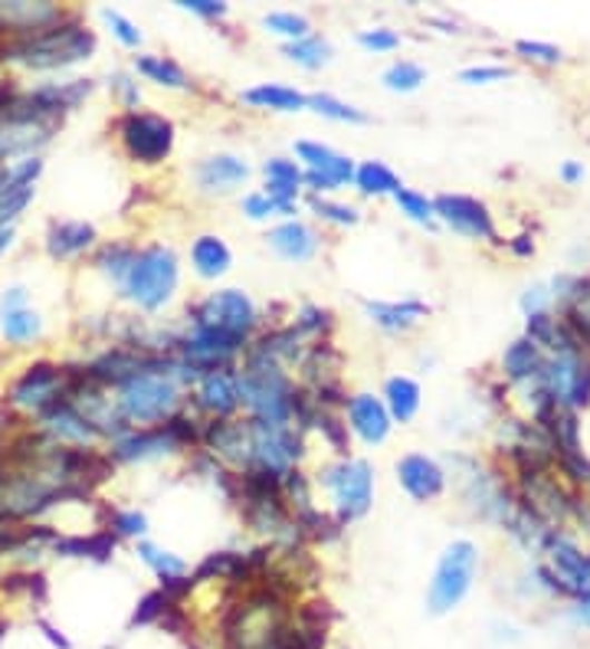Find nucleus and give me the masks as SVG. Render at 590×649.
<instances>
[{
  "mask_svg": "<svg viewBox=\"0 0 590 649\" xmlns=\"http://www.w3.org/2000/svg\"><path fill=\"white\" fill-rule=\"evenodd\" d=\"M590 404V361H581L578 367V377H574V387H571V397H568V407H588Z\"/></svg>",
  "mask_w": 590,
  "mask_h": 649,
  "instance_id": "obj_52",
  "label": "nucleus"
},
{
  "mask_svg": "<svg viewBox=\"0 0 590 649\" xmlns=\"http://www.w3.org/2000/svg\"><path fill=\"white\" fill-rule=\"evenodd\" d=\"M312 210L338 227H354L357 224V210L348 204H332V200H322V197H312Z\"/></svg>",
  "mask_w": 590,
  "mask_h": 649,
  "instance_id": "obj_45",
  "label": "nucleus"
},
{
  "mask_svg": "<svg viewBox=\"0 0 590 649\" xmlns=\"http://www.w3.org/2000/svg\"><path fill=\"white\" fill-rule=\"evenodd\" d=\"M180 10H190V13H197V17H224L227 13V3H217V0H180L177 3Z\"/></svg>",
  "mask_w": 590,
  "mask_h": 649,
  "instance_id": "obj_54",
  "label": "nucleus"
},
{
  "mask_svg": "<svg viewBox=\"0 0 590 649\" xmlns=\"http://www.w3.org/2000/svg\"><path fill=\"white\" fill-rule=\"evenodd\" d=\"M364 312L384 332H407L426 315V305L416 302V298H404V302H364Z\"/></svg>",
  "mask_w": 590,
  "mask_h": 649,
  "instance_id": "obj_25",
  "label": "nucleus"
},
{
  "mask_svg": "<svg viewBox=\"0 0 590 649\" xmlns=\"http://www.w3.org/2000/svg\"><path fill=\"white\" fill-rule=\"evenodd\" d=\"M397 482L404 485V492L416 499V502H430L440 499L446 489V472L436 460L423 456V453H411L397 463Z\"/></svg>",
  "mask_w": 590,
  "mask_h": 649,
  "instance_id": "obj_19",
  "label": "nucleus"
},
{
  "mask_svg": "<svg viewBox=\"0 0 590 649\" xmlns=\"http://www.w3.org/2000/svg\"><path fill=\"white\" fill-rule=\"evenodd\" d=\"M249 165L236 155H210L197 165V184L207 194H230L239 184H246Z\"/></svg>",
  "mask_w": 590,
  "mask_h": 649,
  "instance_id": "obj_22",
  "label": "nucleus"
},
{
  "mask_svg": "<svg viewBox=\"0 0 590 649\" xmlns=\"http://www.w3.org/2000/svg\"><path fill=\"white\" fill-rule=\"evenodd\" d=\"M200 443L224 463H230L236 470H249L253 466V433H249V420H210L204 426Z\"/></svg>",
  "mask_w": 590,
  "mask_h": 649,
  "instance_id": "obj_15",
  "label": "nucleus"
},
{
  "mask_svg": "<svg viewBox=\"0 0 590 649\" xmlns=\"http://www.w3.org/2000/svg\"><path fill=\"white\" fill-rule=\"evenodd\" d=\"M433 210H436V220H443L456 234L470 236V239H495L492 214L475 197H466V194H440V197H433Z\"/></svg>",
  "mask_w": 590,
  "mask_h": 649,
  "instance_id": "obj_13",
  "label": "nucleus"
},
{
  "mask_svg": "<svg viewBox=\"0 0 590 649\" xmlns=\"http://www.w3.org/2000/svg\"><path fill=\"white\" fill-rule=\"evenodd\" d=\"M190 263L200 279H220L234 266V253L220 236H197L190 246Z\"/></svg>",
  "mask_w": 590,
  "mask_h": 649,
  "instance_id": "obj_26",
  "label": "nucleus"
},
{
  "mask_svg": "<svg viewBox=\"0 0 590 649\" xmlns=\"http://www.w3.org/2000/svg\"><path fill=\"white\" fill-rule=\"evenodd\" d=\"M243 214L246 217H253V220H266V217H293L295 207H286V204H279V200H273L269 194H246L243 197Z\"/></svg>",
  "mask_w": 590,
  "mask_h": 649,
  "instance_id": "obj_40",
  "label": "nucleus"
},
{
  "mask_svg": "<svg viewBox=\"0 0 590 649\" xmlns=\"http://www.w3.org/2000/svg\"><path fill=\"white\" fill-rule=\"evenodd\" d=\"M548 302H551V293H544L541 286H534V289H529V295L522 298V308H525L529 315H534V312H548Z\"/></svg>",
  "mask_w": 590,
  "mask_h": 649,
  "instance_id": "obj_55",
  "label": "nucleus"
},
{
  "mask_svg": "<svg viewBox=\"0 0 590 649\" xmlns=\"http://www.w3.org/2000/svg\"><path fill=\"white\" fill-rule=\"evenodd\" d=\"M53 551L62 558H96V561H109L116 551V534L112 531H96V534H69V538H57Z\"/></svg>",
  "mask_w": 590,
  "mask_h": 649,
  "instance_id": "obj_29",
  "label": "nucleus"
},
{
  "mask_svg": "<svg viewBox=\"0 0 590 649\" xmlns=\"http://www.w3.org/2000/svg\"><path fill=\"white\" fill-rule=\"evenodd\" d=\"M69 391V367H57V364H33L27 367L13 387H10V404L20 411L43 413L47 407H53L57 401L66 397Z\"/></svg>",
  "mask_w": 590,
  "mask_h": 649,
  "instance_id": "obj_10",
  "label": "nucleus"
},
{
  "mask_svg": "<svg viewBox=\"0 0 590 649\" xmlns=\"http://www.w3.org/2000/svg\"><path fill=\"white\" fill-rule=\"evenodd\" d=\"M118 138L131 161L158 165L175 148V125L155 112H125L118 121Z\"/></svg>",
  "mask_w": 590,
  "mask_h": 649,
  "instance_id": "obj_9",
  "label": "nucleus"
},
{
  "mask_svg": "<svg viewBox=\"0 0 590 649\" xmlns=\"http://www.w3.org/2000/svg\"><path fill=\"white\" fill-rule=\"evenodd\" d=\"M246 106L253 109H273V112H302L308 109V96H302L298 89H289V86H256V89H246L239 96Z\"/></svg>",
  "mask_w": 590,
  "mask_h": 649,
  "instance_id": "obj_28",
  "label": "nucleus"
},
{
  "mask_svg": "<svg viewBox=\"0 0 590 649\" xmlns=\"http://www.w3.org/2000/svg\"><path fill=\"white\" fill-rule=\"evenodd\" d=\"M505 76H509L505 66H470V69L460 72V82H466V86H489V82H502Z\"/></svg>",
  "mask_w": 590,
  "mask_h": 649,
  "instance_id": "obj_50",
  "label": "nucleus"
},
{
  "mask_svg": "<svg viewBox=\"0 0 590 649\" xmlns=\"http://www.w3.org/2000/svg\"><path fill=\"white\" fill-rule=\"evenodd\" d=\"M308 109H315L318 116L335 118V121H364V112H357L352 106L338 102L335 96H308Z\"/></svg>",
  "mask_w": 590,
  "mask_h": 649,
  "instance_id": "obj_41",
  "label": "nucleus"
},
{
  "mask_svg": "<svg viewBox=\"0 0 590 649\" xmlns=\"http://www.w3.org/2000/svg\"><path fill=\"white\" fill-rule=\"evenodd\" d=\"M236 384H239V404L253 413V420L293 423L295 384L283 371V364L249 348L243 367L236 371Z\"/></svg>",
  "mask_w": 590,
  "mask_h": 649,
  "instance_id": "obj_3",
  "label": "nucleus"
},
{
  "mask_svg": "<svg viewBox=\"0 0 590 649\" xmlns=\"http://www.w3.org/2000/svg\"><path fill=\"white\" fill-rule=\"evenodd\" d=\"M541 367H544V354H541V348H538L534 342H529V338L512 342V345L505 348V354H502V371H505V377L515 381V384H522V381H538Z\"/></svg>",
  "mask_w": 590,
  "mask_h": 649,
  "instance_id": "obj_27",
  "label": "nucleus"
},
{
  "mask_svg": "<svg viewBox=\"0 0 590 649\" xmlns=\"http://www.w3.org/2000/svg\"><path fill=\"white\" fill-rule=\"evenodd\" d=\"M263 175H266V184H283V187H295V190L302 187V168L289 158H269Z\"/></svg>",
  "mask_w": 590,
  "mask_h": 649,
  "instance_id": "obj_42",
  "label": "nucleus"
},
{
  "mask_svg": "<svg viewBox=\"0 0 590 649\" xmlns=\"http://www.w3.org/2000/svg\"><path fill=\"white\" fill-rule=\"evenodd\" d=\"M283 53L293 59V62H298V66H305V69H318V66H325L332 59V47H328V40L308 33V37H302L295 43H286Z\"/></svg>",
  "mask_w": 590,
  "mask_h": 649,
  "instance_id": "obj_35",
  "label": "nucleus"
},
{
  "mask_svg": "<svg viewBox=\"0 0 590 649\" xmlns=\"http://www.w3.org/2000/svg\"><path fill=\"white\" fill-rule=\"evenodd\" d=\"M475 568H479L475 544L472 541H453L440 554V564H436L430 590H426L430 613H450V610H456L466 600L472 581H475Z\"/></svg>",
  "mask_w": 590,
  "mask_h": 649,
  "instance_id": "obj_5",
  "label": "nucleus"
},
{
  "mask_svg": "<svg viewBox=\"0 0 590 649\" xmlns=\"http://www.w3.org/2000/svg\"><path fill=\"white\" fill-rule=\"evenodd\" d=\"M512 249H515L519 256H531V253H534V246L529 243V236H519V239L512 243Z\"/></svg>",
  "mask_w": 590,
  "mask_h": 649,
  "instance_id": "obj_59",
  "label": "nucleus"
},
{
  "mask_svg": "<svg viewBox=\"0 0 590 649\" xmlns=\"http://www.w3.org/2000/svg\"><path fill=\"white\" fill-rule=\"evenodd\" d=\"M10 308H27V293L23 289H10L0 298V312H10Z\"/></svg>",
  "mask_w": 590,
  "mask_h": 649,
  "instance_id": "obj_57",
  "label": "nucleus"
},
{
  "mask_svg": "<svg viewBox=\"0 0 590 649\" xmlns=\"http://www.w3.org/2000/svg\"><path fill=\"white\" fill-rule=\"evenodd\" d=\"M318 479L332 492V502H335L342 525L367 515V509L374 502V470L364 460H342V463L328 466Z\"/></svg>",
  "mask_w": 590,
  "mask_h": 649,
  "instance_id": "obj_8",
  "label": "nucleus"
},
{
  "mask_svg": "<svg viewBox=\"0 0 590 649\" xmlns=\"http://www.w3.org/2000/svg\"><path fill=\"white\" fill-rule=\"evenodd\" d=\"M394 204L401 207V214H407L413 224H426V227H433V220H436V210H433V200L426 197V194H416L411 187H401L397 194H394Z\"/></svg>",
  "mask_w": 590,
  "mask_h": 649,
  "instance_id": "obj_38",
  "label": "nucleus"
},
{
  "mask_svg": "<svg viewBox=\"0 0 590 649\" xmlns=\"http://www.w3.org/2000/svg\"><path fill=\"white\" fill-rule=\"evenodd\" d=\"M138 554H141V561L161 578V581H171V578H187V561L180 558V554H171V551H161V548H155L151 541H141L138 544Z\"/></svg>",
  "mask_w": 590,
  "mask_h": 649,
  "instance_id": "obj_34",
  "label": "nucleus"
},
{
  "mask_svg": "<svg viewBox=\"0 0 590 649\" xmlns=\"http://www.w3.org/2000/svg\"><path fill=\"white\" fill-rule=\"evenodd\" d=\"M384 407L391 413V420L411 423L420 411V384L413 377H391L384 387Z\"/></svg>",
  "mask_w": 590,
  "mask_h": 649,
  "instance_id": "obj_30",
  "label": "nucleus"
},
{
  "mask_svg": "<svg viewBox=\"0 0 590 649\" xmlns=\"http://www.w3.org/2000/svg\"><path fill=\"white\" fill-rule=\"evenodd\" d=\"M57 128L59 121L47 118L0 116V165L33 158V151H40L57 135Z\"/></svg>",
  "mask_w": 590,
  "mask_h": 649,
  "instance_id": "obj_12",
  "label": "nucleus"
},
{
  "mask_svg": "<svg viewBox=\"0 0 590 649\" xmlns=\"http://www.w3.org/2000/svg\"><path fill=\"white\" fill-rule=\"evenodd\" d=\"M40 416V430L50 436V440H57L62 446H79V450H89L96 440H102L99 436V430L82 416V413L76 411L66 397L57 401L53 407H47L43 413H37Z\"/></svg>",
  "mask_w": 590,
  "mask_h": 649,
  "instance_id": "obj_17",
  "label": "nucleus"
},
{
  "mask_svg": "<svg viewBox=\"0 0 590 649\" xmlns=\"http://www.w3.org/2000/svg\"><path fill=\"white\" fill-rule=\"evenodd\" d=\"M426 82V69L411 59H397L387 72H384V86L391 92H416Z\"/></svg>",
  "mask_w": 590,
  "mask_h": 649,
  "instance_id": "obj_37",
  "label": "nucleus"
},
{
  "mask_svg": "<svg viewBox=\"0 0 590 649\" xmlns=\"http://www.w3.org/2000/svg\"><path fill=\"white\" fill-rule=\"evenodd\" d=\"M175 450H180V443L161 423V426H148V430H128L125 436L112 440L109 456H112V463H148V460H158V456L175 453Z\"/></svg>",
  "mask_w": 590,
  "mask_h": 649,
  "instance_id": "obj_16",
  "label": "nucleus"
},
{
  "mask_svg": "<svg viewBox=\"0 0 590 649\" xmlns=\"http://www.w3.org/2000/svg\"><path fill=\"white\" fill-rule=\"evenodd\" d=\"M135 69H138L145 79H151V82H158V86H165V89H190V79H187V72L177 66L175 59L138 57L135 59Z\"/></svg>",
  "mask_w": 590,
  "mask_h": 649,
  "instance_id": "obj_32",
  "label": "nucleus"
},
{
  "mask_svg": "<svg viewBox=\"0 0 590 649\" xmlns=\"http://www.w3.org/2000/svg\"><path fill=\"white\" fill-rule=\"evenodd\" d=\"M345 407H348V426H352L367 446H377V443L387 440V433H391V413H387L381 397H374V394H354Z\"/></svg>",
  "mask_w": 590,
  "mask_h": 649,
  "instance_id": "obj_21",
  "label": "nucleus"
},
{
  "mask_svg": "<svg viewBox=\"0 0 590 649\" xmlns=\"http://www.w3.org/2000/svg\"><path fill=\"white\" fill-rule=\"evenodd\" d=\"M266 239H269V246H273L283 259H293V263L312 259L315 249H318V236H315V230L305 227V224H298V220L279 224L276 230H269Z\"/></svg>",
  "mask_w": 590,
  "mask_h": 649,
  "instance_id": "obj_24",
  "label": "nucleus"
},
{
  "mask_svg": "<svg viewBox=\"0 0 590 649\" xmlns=\"http://www.w3.org/2000/svg\"><path fill=\"white\" fill-rule=\"evenodd\" d=\"M10 243H13V230L7 227V230H0V253H3V249H10Z\"/></svg>",
  "mask_w": 590,
  "mask_h": 649,
  "instance_id": "obj_60",
  "label": "nucleus"
},
{
  "mask_svg": "<svg viewBox=\"0 0 590 649\" xmlns=\"http://www.w3.org/2000/svg\"><path fill=\"white\" fill-rule=\"evenodd\" d=\"M96 53V33L79 23V20H59L50 30L27 37V40H13L0 47V59L20 62L27 69L37 72H50V69H66L76 66L82 59Z\"/></svg>",
  "mask_w": 590,
  "mask_h": 649,
  "instance_id": "obj_2",
  "label": "nucleus"
},
{
  "mask_svg": "<svg viewBox=\"0 0 590 649\" xmlns=\"http://www.w3.org/2000/svg\"><path fill=\"white\" fill-rule=\"evenodd\" d=\"M263 27H266L269 33L286 37L289 43L302 40V37H308V20H305L302 13H293V10H276V13H266V17H263Z\"/></svg>",
  "mask_w": 590,
  "mask_h": 649,
  "instance_id": "obj_39",
  "label": "nucleus"
},
{
  "mask_svg": "<svg viewBox=\"0 0 590 649\" xmlns=\"http://www.w3.org/2000/svg\"><path fill=\"white\" fill-rule=\"evenodd\" d=\"M121 295H128L138 308L158 312L171 302L177 289V256L171 246H148L135 256L131 269L121 279Z\"/></svg>",
  "mask_w": 590,
  "mask_h": 649,
  "instance_id": "obj_4",
  "label": "nucleus"
},
{
  "mask_svg": "<svg viewBox=\"0 0 590 649\" xmlns=\"http://www.w3.org/2000/svg\"><path fill=\"white\" fill-rule=\"evenodd\" d=\"M0 332H3V338H7V342H13V345H27V342L40 338L43 322H40V315H37V312H30V308H10V312H3V315H0Z\"/></svg>",
  "mask_w": 590,
  "mask_h": 649,
  "instance_id": "obj_33",
  "label": "nucleus"
},
{
  "mask_svg": "<svg viewBox=\"0 0 590 649\" xmlns=\"http://www.w3.org/2000/svg\"><path fill=\"white\" fill-rule=\"evenodd\" d=\"M197 407L210 413L214 420H227L239 407V384H236L234 367H220L210 371L197 381V394H194Z\"/></svg>",
  "mask_w": 590,
  "mask_h": 649,
  "instance_id": "obj_20",
  "label": "nucleus"
},
{
  "mask_svg": "<svg viewBox=\"0 0 590 649\" xmlns=\"http://www.w3.org/2000/svg\"><path fill=\"white\" fill-rule=\"evenodd\" d=\"M515 53H522L525 59H534V62H558L561 59V50L551 47V43H538V40H519L515 43Z\"/></svg>",
  "mask_w": 590,
  "mask_h": 649,
  "instance_id": "obj_51",
  "label": "nucleus"
},
{
  "mask_svg": "<svg viewBox=\"0 0 590 649\" xmlns=\"http://www.w3.org/2000/svg\"><path fill=\"white\" fill-rule=\"evenodd\" d=\"M522 495H525L522 509H529L538 522H561L571 512V499L544 472H522Z\"/></svg>",
  "mask_w": 590,
  "mask_h": 649,
  "instance_id": "obj_18",
  "label": "nucleus"
},
{
  "mask_svg": "<svg viewBox=\"0 0 590 649\" xmlns=\"http://www.w3.org/2000/svg\"><path fill=\"white\" fill-rule=\"evenodd\" d=\"M102 20L109 23V30L116 33L125 47H138V43H141V30H138L125 13H118V10H109V7H106V10H102Z\"/></svg>",
  "mask_w": 590,
  "mask_h": 649,
  "instance_id": "obj_46",
  "label": "nucleus"
},
{
  "mask_svg": "<svg viewBox=\"0 0 590 649\" xmlns=\"http://www.w3.org/2000/svg\"><path fill=\"white\" fill-rule=\"evenodd\" d=\"M354 187L367 197H384V194L394 197L401 190V177L381 161H364L361 168H354Z\"/></svg>",
  "mask_w": 590,
  "mask_h": 649,
  "instance_id": "obj_31",
  "label": "nucleus"
},
{
  "mask_svg": "<svg viewBox=\"0 0 590 649\" xmlns=\"http://www.w3.org/2000/svg\"><path fill=\"white\" fill-rule=\"evenodd\" d=\"M112 534H125V538H138L148 531V519L141 512H112V522H109Z\"/></svg>",
  "mask_w": 590,
  "mask_h": 649,
  "instance_id": "obj_48",
  "label": "nucleus"
},
{
  "mask_svg": "<svg viewBox=\"0 0 590 649\" xmlns=\"http://www.w3.org/2000/svg\"><path fill=\"white\" fill-rule=\"evenodd\" d=\"M135 256H138V249H135V246H128V243H109V246H102V249H99L96 266H99L102 273H109V276H112V283L121 286V279H125V273L131 269Z\"/></svg>",
  "mask_w": 590,
  "mask_h": 649,
  "instance_id": "obj_36",
  "label": "nucleus"
},
{
  "mask_svg": "<svg viewBox=\"0 0 590 649\" xmlns=\"http://www.w3.org/2000/svg\"><path fill=\"white\" fill-rule=\"evenodd\" d=\"M59 20H66L62 7L50 0H37V3L33 0H0V33L10 37L7 43L37 37Z\"/></svg>",
  "mask_w": 590,
  "mask_h": 649,
  "instance_id": "obj_14",
  "label": "nucleus"
},
{
  "mask_svg": "<svg viewBox=\"0 0 590 649\" xmlns=\"http://www.w3.org/2000/svg\"><path fill=\"white\" fill-rule=\"evenodd\" d=\"M544 558L548 564L538 571L541 588H548L551 593H568V597L590 593V554H584L571 538L551 531L544 538Z\"/></svg>",
  "mask_w": 590,
  "mask_h": 649,
  "instance_id": "obj_7",
  "label": "nucleus"
},
{
  "mask_svg": "<svg viewBox=\"0 0 590 649\" xmlns=\"http://www.w3.org/2000/svg\"><path fill=\"white\" fill-rule=\"evenodd\" d=\"M357 43H361L364 50H374V53H391V50H397V47H401V37H397L394 30L377 27V30H364V33H357Z\"/></svg>",
  "mask_w": 590,
  "mask_h": 649,
  "instance_id": "obj_47",
  "label": "nucleus"
},
{
  "mask_svg": "<svg viewBox=\"0 0 590 649\" xmlns=\"http://www.w3.org/2000/svg\"><path fill=\"white\" fill-rule=\"evenodd\" d=\"M194 325L200 332H214V335H227L236 342H249L253 328H256V305L253 298L239 289H220L210 293L194 312H190Z\"/></svg>",
  "mask_w": 590,
  "mask_h": 649,
  "instance_id": "obj_6",
  "label": "nucleus"
},
{
  "mask_svg": "<svg viewBox=\"0 0 590 649\" xmlns=\"http://www.w3.org/2000/svg\"><path fill=\"white\" fill-rule=\"evenodd\" d=\"M315 426L325 433V440L332 443V450H335V453H342V456L348 453V423H342L338 416H332L328 411H322L318 416H315Z\"/></svg>",
  "mask_w": 590,
  "mask_h": 649,
  "instance_id": "obj_43",
  "label": "nucleus"
},
{
  "mask_svg": "<svg viewBox=\"0 0 590 649\" xmlns=\"http://www.w3.org/2000/svg\"><path fill=\"white\" fill-rule=\"evenodd\" d=\"M112 89H116L118 102H121L128 112H135V109H138V102H141V96H138V82H131L128 76H112Z\"/></svg>",
  "mask_w": 590,
  "mask_h": 649,
  "instance_id": "obj_53",
  "label": "nucleus"
},
{
  "mask_svg": "<svg viewBox=\"0 0 590 649\" xmlns=\"http://www.w3.org/2000/svg\"><path fill=\"white\" fill-rule=\"evenodd\" d=\"M194 381H200V374L171 354L168 367L138 374V377H131L121 387H116V407L128 426H141V430L161 426L177 413L180 384H194Z\"/></svg>",
  "mask_w": 590,
  "mask_h": 649,
  "instance_id": "obj_1",
  "label": "nucleus"
},
{
  "mask_svg": "<svg viewBox=\"0 0 590 649\" xmlns=\"http://www.w3.org/2000/svg\"><path fill=\"white\" fill-rule=\"evenodd\" d=\"M581 177H584V168L574 165V161H568V165L561 168V180H564V184H578Z\"/></svg>",
  "mask_w": 590,
  "mask_h": 649,
  "instance_id": "obj_58",
  "label": "nucleus"
},
{
  "mask_svg": "<svg viewBox=\"0 0 590 649\" xmlns=\"http://www.w3.org/2000/svg\"><path fill=\"white\" fill-rule=\"evenodd\" d=\"M168 607H171V597H168L165 590H155V593H148V597L138 603L131 623H135V627H145V623H151V620H161Z\"/></svg>",
  "mask_w": 590,
  "mask_h": 649,
  "instance_id": "obj_44",
  "label": "nucleus"
},
{
  "mask_svg": "<svg viewBox=\"0 0 590 649\" xmlns=\"http://www.w3.org/2000/svg\"><path fill=\"white\" fill-rule=\"evenodd\" d=\"M295 155H298V161L305 165L302 184H308V187L315 190V197H318L322 190H335V187H342V184L354 180L352 161H348L345 155L332 151L328 145H322V141H298V145H295Z\"/></svg>",
  "mask_w": 590,
  "mask_h": 649,
  "instance_id": "obj_11",
  "label": "nucleus"
},
{
  "mask_svg": "<svg viewBox=\"0 0 590 649\" xmlns=\"http://www.w3.org/2000/svg\"><path fill=\"white\" fill-rule=\"evenodd\" d=\"M571 620H574L578 627H588L590 630V593L578 597V603L571 607Z\"/></svg>",
  "mask_w": 590,
  "mask_h": 649,
  "instance_id": "obj_56",
  "label": "nucleus"
},
{
  "mask_svg": "<svg viewBox=\"0 0 590 649\" xmlns=\"http://www.w3.org/2000/svg\"><path fill=\"white\" fill-rule=\"evenodd\" d=\"M96 243V227L86 220H59L47 234V253L53 259H72Z\"/></svg>",
  "mask_w": 590,
  "mask_h": 649,
  "instance_id": "obj_23",
  "label": "nucleus"
},
{
  "mask_svg": "<svg viewBox=\"0 0 590 649\" xmlns=\"http://www.w3.org/2000/svg\"><path fill=\"white\" fill-rule=\"evenodd\" d=\"M328 328V312L315 308V305H305L295 318V332L298 335H322Z\"/></svg>",
  "mask_w": 590,
  "mask_h": 649,
  "instance_id": "obj_49",
  "label": "nucleus"
}]
</instances>
